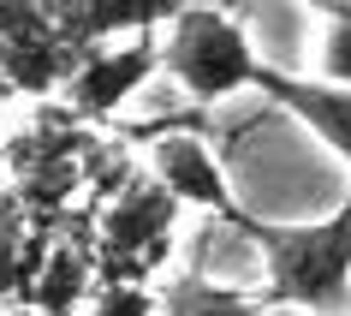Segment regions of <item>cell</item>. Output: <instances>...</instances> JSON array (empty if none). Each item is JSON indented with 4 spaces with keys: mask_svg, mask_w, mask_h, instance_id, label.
Returning <instances> with one entry per match:
<instances>
[{
    "mask_svg": "<svg viewBox=\"0 0 351 316\" xmlns=\"http://www.w3.org/2000/svg\"><path fill=\"white\" fill-rule=\"evenodd\" d=\"M84 293H90V251L84 245H54L48 251V269H42L30 286H24V298L36 304L42 316H72L77 304H84Z\"/></svg>",
    "mask_w": 351,
    "mask_h": 316,
    "instance_id": "obj_9",
    "label": "cell"
},
{
    "mask_svg": "<svg viewBox=\"0 0 351 316\" xmlns=\"http://www.w3.org/2000/svg\"><path fill=\"white\" fill-rule=\"evenodd\" d=\"M173 221H179V197L161 179H125L119 203L101 221V280H149L173 251Z\"/></svg>",
    "mask_w": 351,
    "mask_h": 316,
    "instance_id": "obj_3",
    "label": "cell"
},
{
    "mask_svg": "<svg viewBox=\"0 0 351 316\" xmlns=\"http://www.w3.org/2000/svg\"><path fill=\"white\" fill-rule=\"evenodd\" d=\"M149 168H155V179H161L179 203H197V209H208V215H221V221H232V227L244 221V209H239V197H232V185H226L215 149H208L197 131H161V137L149 144Z\"/></svg>",
    "mask_w": 351,
    "mask_h": 316,
    "instance_id": "obj_5",
    "label": "cell"
},
{
    "mask_svg": "<svg viewBox=\"0 0 351 316\" xmlns=\"http://www.w3.org/2000/svg\"><path fill=\"white\" fill-rule=\"evenodd\" d=\"M322 78L351 84V0L339 12H328V30H322Z\"/></svg>",
    "mask_w": 351,
    "mask_h": 316,
    "instance_id": "obj_12",
    "label": "cell"
},
{
    "mask_svg": "<svg viewBox=\"0 0 351 316\" xmlns=\"http://www.w3.org/2000/svg\"><path fill=\"white\" fill-rule=\"evenodd\" d=\"M155 72H161V36H155V30H137L131 48H90L60 90L72 102V120H108V113H119Z\"/></svg>",
    "mask_w": 351,
    "mask_h": 316,
    "instance_id": "obj_4",
    "label": "cell"
},
{
    "mask_svg": "<svg viewBox=\"0 0 351 316\" xmlns=\"http://www.w3.org/2000/svg\"><path fill=\"white\" fill-rule=\"evenodd\" d=\"M179 6L185 0H42V12L72 48H101L125 30H161L179 19Z\"/></svg>",
    "mask_w": 351,
    "mask_h": 316,
    "instance_id": "obj_7",
    "label": "cell"
},
{
    "mask_svg": "<svg viewBox=\"0 0 351 316\" xmlns=\"http://www.w3.org/2000/svg\"><path fill=\"white\" fill-rule=\"evenodd\" d=\"M333 316H351V304H346V311H333Z\"/></svg>",
    "mask_w": 351,
    "mask_h": 316,
    "instance_id": "obj_14",
    "label": "cell"
},
{
    "mask_svg": "<svg viewBox=\"0 0 351 316\" xmlns=\"http://www.w3.org/2000/svg\"><path fill=\"white\" fill-rule=\"evenodd\" d=\"M24 215L12 203H0V316H6V304L24 293Z\"/></svg>",
    "mask_w": 351,
    "mask_h": 316,
    "instance_id": "obj_10",
    "label": "cell"
},
{
    "mask_svg": "<svg viewBox=\"0 0 351 316\" xmlns=\"http://www.w3.org/2000/svg\"><path fill=\"white\" fill-rule=\"evenodd\" d=\"M155 311H161V293H149L143 280H101L90 316H155Z\"/></svg>",
    "mask_w": 351,
    "mask_h": 316,
    "instance_id": "obj_11",
    "label": "cell"
},
{
    "mask_svg": "<svg viewBox=\"0 0 351 316\" xmlns=\"http://www.w3.org/2000/svg\"><path fill=\"white\" fill-rule=\"evenodd\" d=\"M239 233H250L268 262V311H304V316H333L351 304V197L328 221H256L244 215Z\"/></svg>",
    "mask_w": 351,
    "mask_h": 316,
    "instance_id": "obj_1",
    "label": "cell"
},
{
    "mask_svg": "<svg viewBox=\"0 0 351 316\" xmlns=\"http://www.w3.org/2000/svg\"><path fill=\"white\" fill-rule=\"evenodd\" d=\"M161 72L191 95V102H226L239 90H256L262 60L244 36V24L215 6V0H185L179 19L161 36Z\"/></svg>",
    "mask_w": 351,
    "mask_h": 316,
    "instance_id": "obj_2",
    "label": "cell"
},
{
    "mask_svg": "<svg viewBox=\"0 0 351 316\" xmlns=\"http://www.w3.org/2000/svg\"><path fill=\"white\" fill-rule=\"evenodd\" d=\"M262 311H268L262 293H239V286H221L203 275H173L161 286V316H262Z\"/></svg>",
    "mask_w": 351,
    "mask_h": 316,
    "instance_id": "obj_8",
    "label": "cell"
},
{
    "mask_svg": "<svg viewBox=\"0 0 351 316\" xmlns=\"http://www.w3.org/2000/svg\"><path fill=\"white\" fill-rule=\"evenodd\" d=\"M304 6H310V12H322V19H328V12H339V6H346V0H304Z\"/></svg>",
    "mask_w": 351,
    "mask_h": 316,
    "instance_id": "obj_13",
    "label": "cell"
},
{
    "mask_svg": "<svg viewBox=\"0 0 351 316\" xmlns=\"http://www.w3.org/2000/svg\"><path fill=\"white\" fill-rule=\"evenodd\" d=\"M256 90L268 95L274 108L298 113V120H304V126L351 168V84H333V78H292V72L262 66Z\"/></svg>",
    "mask_w": 351,
    "mask_h": 316,
    "instance_id": "obj_6",
    "label": "cell"
}]
</instances>
